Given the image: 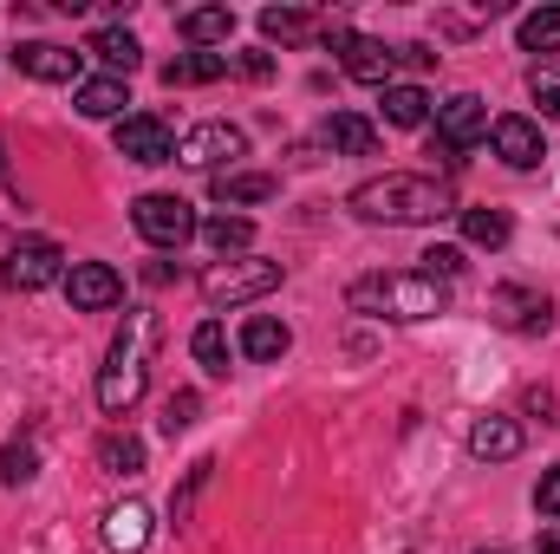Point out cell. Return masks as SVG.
I'll return each mask as SVG.
<instances>
[{"instance_id":"29","label":"cell","mask_w":560,"mask_h":554,"mask_svg":"<svg viewBox=\"0 0 560 554\" xmlns=\"http://www.w3.org/2000/svg\"><path fill=\"white\" fill-rule=\"evenodd\" d=\"M515 39H522V53H560V7H535V13H522Z\"/></svg>"},{"instance_id":"4","label":"cell","mask_w":560,"mask_h":554,"mask_svg":"<svg viewBox=\"0 0 560 554\" xmlns=\"http://www.w3.org/2000/svg\"><path fill=\"white\" fill-rule=\"evenodd\" d=\"M275 287H280V262H261V255H229V262H209V268H202V300H209V307L268 300Z\"/></svg>"},{"instance_id":"26","label":"cell","mask_w":560,"mask_h":554,"mask_svg":"<svg viewBox=\"0 0 560 554\" xmlns=\"http://www.w3.org/2000/svg\"><path fill=\"white\" fill-rule=\"evenodd\" d=\"M209 189H215V203H268L280 183L261 170H229V176H209Z\"/></svg>"},{"instance_id":"2","label":"cell","mask_w":560,"mask_h":554,"mask_svg":"<svg viewBox=\"0 0 560 554\" xmlns=\"http://www.w3.org/2000/svg\"><path fill=\"white\" fill-rule=\"evenodd\" d=\"M150 366H156V313L131 307L118 339H112V353H105V366H98V405H105V417L138 412L143 385H150Z\"/></svg>"},{"instance_id":"31","label":"cell","mask_w":560,"mask_h":554,"mask_svg":"<svg viewBox=\"0 0 560 554\" xmlns=\"http://www.w3.org/2000/svg\"><path fill=\"white\" fill-rule=\"evenodd\" d=\"M196 412H202V399H196V392H170V399H163V417H156V424H163V437H183V430L196 424Z\"/></svg>"},{"instance_id":"15","label":"cell","mask_w":560,"mask_h":554,"mask_svg":"<svg viewBox=\"0 0 560 554\" xmlns=\"http://www.w3.org/2000/svg\"><path fill=\"white\" fill-rule=\"evenodd\" d=\"M105 549L112 554H143L150 549V509H143L138 496H125V503L105 509Z\"/></svg>"},{"instance_id":"10","label":"cell","mask_w":560,"mask_h":554,"mask_svg":"<svg viewBox=\"0 0 560 554\" xmlns=\"http://www.w3.org/2000/svg\"><path fill=\"white\" fill-rule=\"evenodd\" d=\"M489 320H495V326H509V333H548V320H555V300H548L541 287L502 280V287L489 293Z\"/></svg>"},{"instance_id":"30","label":"cell","mask_w":560,"mask_h":554,"mask_svg":"<svg viewBox=\"0 0 560 554\" xmlns=\"http://www.w3.org/2000/svg\"><path fill=\"white\" fill-rule=\"evenodd\" d=\"M98 463H105L112 476H138L143 470V443L131 437V430H112V437L98 443Z\"/></svg>"},{"instance_id":"34","label":"cell","mask_w":560,"mask_h":554,"mask_svg":"<svg viewBox=\"0 0 560 554\" xmlns=\"http://www.w3.org/2000/svg\"><path fill=\"white\" fill-rule=\"evenodd\" d=\"M423 275L456 280V275H463V249H450V242H443V249H430V255H423Z\"/></svg>"},{"instance_id":"5","label":"cell","mask_w":560,"mask_h":554,"mask_svg":"<svg viewBox=\"0 0 560 554\" xmlns=\"http://www.w3.org/2000/svg\"><path fill=\"white\" fill-rule=\"evenodd\" d=\"M235 157H248V138H242V125H229V118H209V125L183 131V143H176V163L209 170V176H229Z\"/></svg>"},{"instance_id":"25","label":"cell","mask_w":560,"mask_h":554,"mask_svg":"<svg viewBox=\"0 0 560 554\" xmlns=\"http://www.w3.org/2000/svg\"><path fill=\"white\" fill-rule=\"evenodd\" d=\"M189 353H196V366H202L209 379H229V326H222V320H202V326L189 333Z\"/></svg>"},{"instance_id":"11","label":"cell","mask_w":560,"mask_h":554,"mask_svg":"<svg viewBox=\"0 0 560 554\" xmlns=\"http://www.w3.org/2000/svg\"><path fill=\"white\" fill-rule=\"evenodd\" d=\"M79 59H85V53H72V46H59V39H20V46H13V66H20L26 79H39V85H72V79H79Z\"/></svg>"},{"instance_id":"33","label":"cell","mask_w":560,"mask_h":554,"mask_svg":"<svg viewBox=\"0 0 560 554\" xmlns=\"http://www.w3.org/2000/svg\"><path fill=\"white\" fill-rule=\"evenodd\" d=\"M535 105H541V118H555L560 125V66H548V72H535Z\"/></svg>"},{"instance_id":"8","label":"cell","mask_w":560,"mask_h":554,"mask_svg":"<svg viewBox=\"0 0 560 554\" xmlns=\"http://www.w3.org/2000/svg\"><path fill=\"white\" fill-rule=\"evenodd\" d=\"M59 275H66V255H59V242H46V235L13 242L7 262H0V280H7L13 293H39V287H52Z\"/></svg>"},{"instance_id":"27","label":"cell","mask_w":560,"mask_h":554,"mask_svg":"<svg viewBox=\"0 0 560 554\" xmlns=\"http://www.w3.org/2000/svg\"><path fill=\"white\" fill-rule=\"evenodd\" d=\"M261 33L280 39V46H300V39H313V33H319V20H313L306 7H261Z\"/></svg>"},{"instance_id":"12","label":"cell","mask_w":560,"mask_h":554,"mask_svg":"<svg viewBox=\"0 0 560 554\" xmlns=\"http://www.w3.org/2000/svg\"><path fill=\"white\" fill-rule=\"evenodd\" d=\"M476 138H489V105H482L476 92H456V99H443V105H436V143H450V150H469Z\"/></svg>"},{"instance_id":"16","label":"cell","mask_w":560,"mask_h":554,"mask_svg":"<svg viewBox=\"0 0 560 554\" xmlns=\"http://www.w3.org/2000/svg\"><path fill=\"white\" fill-rule=\"evenodd\" d=\"M469 457H482V463H509V457H522V424L515 417H476L469 424Z\"/></svg>"},{"instance_id":"37","label":"cell","mask_w":560,"mask_h":554,"mask_svg":"<svg viewBox=\"0 0 560 554\" xmlns=\"http://www.w3.org/2000/svg\"><path fill=\"white\" fill-rule=\"evenodd\" d=\"M229 72H242V79H268L275 59H268V53H242V59H229Z\"/></svg>"},{"instance_id":"7","label":"cell","mask_w":560,"mask_h":554,"mask_svg":"<svg viewBox=\"0 0 560 554\" xmlns=\"http://www.w3.org/2000/svg\"><path fill=\"white\" fill-rule=\"evenodd\" d=\"M131 222H138V235L150 249H183L189 235H196V209L183 203V196H170V189H150L131 203Z\"/></svg>"},{"instance_id":"3","label":"cell","mask_w":560,"mask_h":554,"mask_svg":"<svg viewBox=\"0 0 560 554\" xmlns=\"http://www.w3.org/2000/svg\"><path fill=\"white\" fill-rule=\"evenodd\" d=\"M346 307L365 313V320H398V326H411V320H436V313H450V280L423 275V268L359 275L352 287H346Z\"/></svg>"},{"instance_id":"14","label":"cell","mask_w":560,"mask_h":554,"mask_svg":"<svg viewBox=\"0 0 560 554\" xmlns=\"http://www.w3.org/2000/svg\"><path fill=\"white\" fill-rule=\"evenodd\" d=\"M489 143H495V157H502L509 170H535V163L548 157L535 118H495V125H489Z\"/></svg>"},{"instance_id":"1","label":"cell","mask_w":560,"mask_h":554,"mask_svg":"<svg viewBox=\"0 0 560 554\" xmlns=\"http://www.w3.org/2000/svg\"><path fill=\"white\" fill-rule=\"evenodd\" d=\"M346 209H352L359 222H385V229H423V222H443V216H456V196H450V183H436V176L385 170V176L359 183V189L346 196Z\"/></svg>"},{"instance_id":"21","label":"cell","mask_w":560,"mask_h":554,"mask_svg":"<svg viewBox=\"0 0 560 554\" xmlns=\"http://www.w3.org/2000/svg\"><path fill=\"white\" fill-rule=\"evenodd\" d=\"M326 143L346 150V157H378V125L359 118V112H332L326 118Z\"/></svg>"},{"instance_id":"38","label":"cell","mask_w":560,"mask_h":554,"mask_svg":"<svg viewBox=\"0 0 560 554\" xmlns=\"http://www.w3.org/2000/svg\"><path fill=\"white\" fill-rule=\"evenodd\" d=\"M535 554H560V522H548V529H541V549Z\"/></svg>"},{"instance_id":"28","label":"cell","mask_w":560,"mask_h":554,"mask_svg":"<svg viewBox=\"0 0 560 554\" xmlns=\"http://www.w3.org/2000/svg\"><path fill=\"white\" fill-rule=\"evenodd\" d=\"M456 216H463V242H476V249H502L515 235V222L502 209H456Z\"/></svg>"},{"instance_id":"19","label":"cell","mask_w":560,"mask_h":554,"mask_svg":"<svg viewBox=\"0 0 560 554\" xmlns=\"http://www.w3.org/2000/svg\"><path fill=\"white\" fill-rule=\"evenodd\" d=\"M176 33H183L189 46H229L235 13H229V7H189V13H176Z\"/></svg>"},{"instance_id":"24","label":"cell","mask_w":560,"mask_h":554,"mask_svg":"<svg viewBox=\"0 0 560 554\" xmlns=\"http://www.w3.org/2000/svg\"><path fill=\"white\" fill-rule=\"evenodd\" d=\"M378 112H385V125L418 131L423 118H430V92H423V85H385V92H378Z\"/></svg>"},{"instance_id":"35","label":"cell","mask_w":560,"mask_h":554,"mask_svg":"<svg viewBox=\"0 0 560 554\" xmlns=\"http://www.w3.org/2000/svg\"><path fill=\"white\" fill-rule=\"evenodd\" d=\"M209 470H215V463H196V470H189V483H183V496L170 503V509H176V522H189V503H196V489L209 483Z\"/></svg>"},{"instance_id":"39","label":"cell","mask_w":560,"mask_h":554,"mask_svg":"<svg viewBox=\"0 0 560 554\" xmlns=\"http://www.w3.org/2000/svg\"><path fill=\"white\" fill-rule=\"evenodd\" d=\"M476 554H509V549H476Z\"/></svg>"},{"instance_id":"13","label":"cell","mask_w":560,"mask_h":554,"mask_svg":"<svg viewBox=\"0 0 560 554\" xmlns=\"http://www.w3.org/2000/svg\"><path fill=\"white\" fill-rule=\"evenodd\" d=\"M66 293H72V313H112L125 300V280H118V268H105V262H79L66 275Z\"/></svg>"},{"instance_id":"32","label":"cell","mask_w":560,"mask_h":554,"mask_svg":"<svg viewBox=\"0 0 560 554\" xmlns=\"http://www.w3.org/2000/svg\"><path fill=\"white\" fill-rule=\"evenodd\" d=\"M33 470H39V457H33V443H7V450H0V483H7V489H20V483H33Z\"/></svg>"},{"instance_id":"6","label":"cell","mask_w":560,"mask_h":554,"mask_svg":"<svg viewBox=\"0 0 560 554\" xmlns=\"http://www.w3.org/2000/svg\"><path fill=\"white\" fill-rule=\"evenodd\" d=\"M326 46L339 53V66H346V79H359V85H392V72H398V46H385V39H365V33H352V26H326Z\"/></svg>"},{"instance_id":"22","label":"cell","mask_w":560,"mask_h":554,"mask_svg":"<svg viewBox=\"0 0 560 554\" xmlns=\"http://www.w3.org/2000/svg\"><path fill=\"white\" fill-rule=\"evenodd\" d=\"M229 72V53H176L170 66H163V85L176 92V85H215Z\"/></svg>"},{"instance_id":"9","label":"cell","mask_w":560,"mask_h":554,"mask_svg":"<svg viewBox=\"0 0 560 554\" xmlns=\"http://www.w3.org/2000/svg\"><path fill=\"white\" fill-rule=\"evenodd\" d=\"M176 125L170 118H156V112H125L118 118V157H131V163H176Z\"/></svg>"},{"instance_id":"20","label":"cell","mask_w":560,"mask_h":554,"mask_svg":"<svg viewBox=\"0 0 560 554\" xmlns=\"http://www.w3.org/2000/svg\"><path fill=\"white\" fill-rule=\"evenodd\" d=\"M72 105H79L85 118H118V112L131 105V92H125V79H112V72H98V79H79V92H72Z\"/></svg>"},{"instance_id":"23","label":"cell","mask_w":560,"mask_h":554,"mask_svg":"<svg viewBox=\"0 0 560 554\" xmlns=\"http://www.w3.org/2000/svg\"><path fill=\"white\" fill-rule=\"evenodd\" d=\"M196 235H202V242H209V249H215V255L229 262V255H248V242H255V222H248V216H229V209H222V216L196 222Z\"/></svg>"},{"instance_id":"36","label":"cell","mask_w":560,"mask_h":554,"mask_svg":"<svg viewBox=\"0 0 560 554\" xmlns=\"http://www.w3.org/2000/svg\"><path fill=\"white\" fill-rule=\"evenodd\" d=\"M535 509H541V516H555V522H560V470H548V476L535 483Z\"/></svg>"},{"instance_id":"17","label":"cell","mask_w":560,"mask_h":554,"mask_svg":"<svg viewBox=\"0 0 560 554\" xmlns=\"http://www.w3.org/2000/svg\"><path fill=\"white\" fill-rule=\"evenodd\" d=\"M85 53H92L112 79H131V72H138V59H143V46H138V33H131V26H98V33L85 39Z\"/></svg>"},{"instance_id":"18","label":"cell","mask_w":560,"mask_h":554,"mask_svg":"<svg viewBox=\"0 0 560 554\" xmlns=\"http://www.w3.org/2000/svg\"><path fill=\"white\" fill-rule=\"evenodd\" d=\"M235 346H242V359H255V366H275L280 353L293 346V333L280 326L275 313H248V320H242V339H235Z\"/></svg>"}]
</instances>
